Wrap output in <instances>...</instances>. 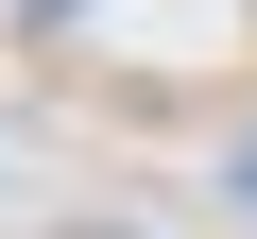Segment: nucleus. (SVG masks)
I'll return each mask as SVG.
<instances>
[{"label":"nucleus","mask_w":257,"mask_h":239,"mask_svg":"<svg viewBox=\"0 0 257 239\" xmlns=\"http://www.w3.org/2000/svg\"><path fill=\"white\" fill-rule=\"evenodd\" d=\"M52 239H138V222H120V205H69V222H52Z\"/></svg>","instance_id":"obj_1"}]
</instances>
